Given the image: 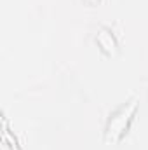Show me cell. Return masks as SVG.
<instances>
[{"label":"cell","mask_w":148,"mask_h":150,"mask_svg":"<svg viewBox=\"0 0 148 150\" xmlns=\"http://www.w3.org/2000/svg\"><path fill=\"white\" fill-rule=\"evenodd\" d=\"M136 112H138V100H129L117 112L111 113L108 124H106V129H105V142L108 145H115L122 140V136L127 133Z\"/></svg>","instance_id":"1"},{"label":"cell","mask_w":148,"mask_h":150,"mask_svg":"<svg viewBox=\"0 0 148 150\" xmlns=\"http://www.w3.org/2000/svg\"><path fill=\"white\" fill-rule=\"evenodd\" d=\"M91 2H92V0H91Z\"/></svg>","instance_id":"3"},{"label":"cell","mask_w":148,"mask_h":150,"mask_svg":"<svg viewBox=\"0 0 148 150\" xmlns=\"http://www.w3.org/2000/svg\"><path fill=\"white\" fill-rule=\"evenodd\" d=\"M96 42H98V45L101 47V51H103L105 54H108V56H115V54L118 52L117 40L111 35L110 30H106V28H99V32H98V35H96Z\"/></svg>","instance_id":"2"}]
</instances>
